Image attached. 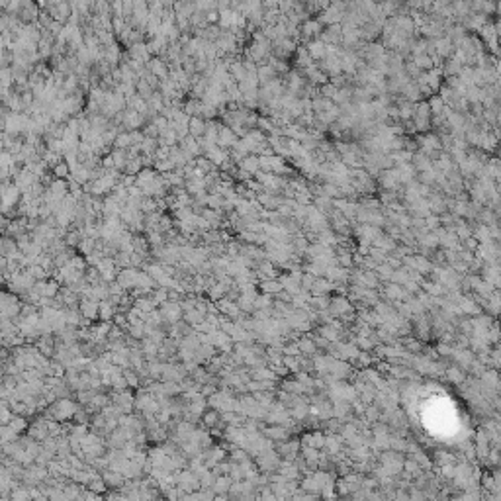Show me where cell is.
Returning a JSON list of instances; mask_svg holds the SVG:
<instances>
[{
  "mask_svg": "<svg viewBox=\"0 0 501 501\" xmlns=\"http://www.w3.org/2000/svg\"><path fill=\"white\" fill-rule=\"evenodd\" d=\"M404 343H406V348L409 350V353H413V355H417V353H421V350H423V344H421L419 339H406Z\"/></svg>",
  "mask_w": 501,
  "mask_h": 501,
  "instance_id": "8",
  "label": "cell"
},
{
  "mask_svg": "<svg viewBox=\"0 0 501 501\" xmlns=\"http://www.w3.org/2000/svg\"><path fill=\"white\" fill-rule=\"evenodd\" d=\"M435 460H437L440 466H444V464H454V456L448 454V453H437V454H435Z\"/></svg>",
  "mask_w": 501,
  "mask_h": 501,
  "instance_id": "9",
  "label": "cell"
},
{
  "mask_svg": "<svg viewBox=\"0 0 501 501\" xmlns=\"http://www.w3.org/2000/svg\"><path fill=\"white\" fill-rule=\"evenodd\" d=\"M384 294H386V297L390 299V302H391V299H395V302H399V299H406V290L399 286V284H395V282L386 284Z\"/></svg>",
  "mask_w": 501,
  "mask_h": 501,
  "instance_id": "2",
  "label": "cell"
},
{
  "mask_svg": "<svg viewBox=\"0 0 501 501\" xmlns=\"http://www.w3.org/2000/svg\"><path fill=\"white\" fill-rule=\"evenodd\" d=\"M272 306V297L266 294V296H257L255 297V310H259V312H265V310H268Z\"/></svg>",
  "mask_w": 501,
  "mask_h": 501,
  "instance_id": "6",
  "label": "cell"
},
{
  "mask_svg": "<svg viewBox=\"0 0 501 501\" xmlns=\"http://www.w3.org/2000/svg\"><path fill=\"white\" fill-rule=\"evenodd\" d=\"M297 343V346H299V353H304V355H313L315 350H317V346H315V341L313 339H310V337H302V339H297L296 341Z\"/></svg>",
  "mask_w": 501,
  "mask_h": 501,
  "instance_id": "4",
  "label": "cell"
},
{
  "mask_svg": "<svg viewBox=\"0 0 501 501\" xmlns=\"http://www.w3.org/2000/svg\"><path fill=\"white\" fill-rule=\"evenodd\" d=\"M263 435L268 438V440H276V442H280V440H286V438H290V429L288 427H284V425H274V427H266V429H263Z\"/></svg>",
  "mask_w": 501,
  "mask_h": 501,
  "instance_id": "1",
  "label": "cell"
},
{
  "mask_svg": "<svg viewBox=\"0 0 501 501\" xmlns=\"http://www.w3.org/2000/svg\"><path fill=\"white\" fill-rule=\"evenodd\" d=\"M446 378H448L450 382H454V384H460V382L466 380L464 372H462L458 366H456V368H448V370H446Z\"/></svg>",
  "mask_w": 501,
  "mask_h": 501,
  "instance_id": "7",
  "label": "cell"
},
{
  "mask_svg": "<svg viewBox=\"0 0 501 501\" xmlns=\"http://www.w3.org/2000/svg\"><path fill=\"white\" fill-rule=\"evenodd\" d=\"M82 312H84V315H88V317H96V312H98V308L94 306V304H82Z\"/></svg>",
  "mask_w": 501,
  "mask_h": 501,
  "instance_id": "10",
  "label": "cell"
},
{
  "mask_svg": "<svg viewBox=\"0 0 501 501\" xmlns=\"http://www.w3.org/2000/svg\"><path fill=\"white\" fill-rule=\"evenodd\" d=\"M323 442H325V437L315 431L312 435H306L304 437V446H313V448H323Z\"/></svg>",
  "mask_w": 501,
  "mask_h": 501,
  "instance_id": "5",
  "label": "cell"
},
{
  "mask_svg": "<svg viewBox=\"0 0 501 501\" xmlns=\"http://www.w3.org/2000/svg\"><path fill=\"white\" fill-rule=\"evenodd\" d=\"M261 290L268 296H274L278 292H282V282L280 280H274V278H266L265 282H261Z\"/></svg>",
  "mask_w": 501,
  "mask_h": 501,
  "instance_id": "3",
  "label": "cell"
}]
</instances>
